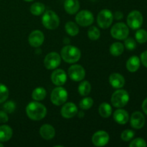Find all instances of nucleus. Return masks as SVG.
<instances>
[{
  "label": "nucleus",
  "mask_w": 147,
  "mask_h": 147,
  "mask_svg": "<svg viewBox=\"0 0 147 147\" xmlns=\"http://www.w3.org/2000/svg\"><path fill=\"white\" fill-rule=\"evenodd\" d=\"M26 113L31 120L40 121L45 117L47 109L42 103L31 102L26 107Z\"/></svg>",
  "instance_id": "1"
},
{
  "label": "nucleus",
  "mask_w": 147,
  "mask_h": 147,
  "mask_svg": "<svg viewBox=\"0 0 147 147\" xmlns=\"http://www.w3.org/2000/svg\"><path fill=\"white\" fill-rule=\"evenodd\" d=\"M81 56L80 50L72 45L65 46L61 50V57L67 63H75L78 61Z\"/></svg>",
  "instance_id": "2"
},
{
  "label": "nucleus",
  "mask_w": 147,
  "mask_h": 147,
  "mask_svg": "<svg viewBox=\"0 0 147 147\" xmlns=\"http://www.w3.org/2000/svg\"><path fill=\"white\" fill-rule=\"evenodd\" d=\"M42 22L43 25L48 30H55L60 24V19L58 16L52 10H47L44 13Z\"/></svg>",
  "instance_id": "3"
},
{
  "label": "nucleus",
  "mask_w": 147,
  "mask_h": 147,
  "mask_svg": "<svg viewBox=\"0 0 147 147\" xmlns=\"http://www.w3.org/2000/svg\"><path fill=\"white\" fill-rule=\"evenodd\" d=\"M129 100V95L125 90H117L113 93L111 97V103L116 108H123Z\"/></svg>",
  "instance_id": "4"
},
{
  "label": "nucleus",
  "mask_w": 147,
  "mask_h": 147,
  "mask_svg": "<svg viewBox=\"0 0 147 147\" xmlns=\"http://www.w3.org/2000/svg\"><path fill=\"white\" fill-rule=\"evenodd\" d=\"M111 34L112 37L116 40H125L129 34V27L123 22L116 23L112 27Z\"/></svg>",
  "instance_id": "5"
},
{
  "label": "nucleus",
  "mask_w": 147,
  "mask_h": 147,
  "mask_svg": "<svg viewBox=\"0 0 147 147\" xmlns=\"http://www.w3.org/2000/svg\"><path fill=\"white\" fill-rule=\"evenodd\" d=\"M113 16L109 9H105L101 10L98 14L97 22L100 27L103 29H107L111 25L113 22Z\"/></svg>",
  "instance_id": "6"
},
{
  "label": "nucleus",
  "mask_w": 147,
  "mask_h": 147,
  "mask_svg": "<svg viewBox=\"0 0 147 147\" xmlns=\"http://www.w3.org/2000/svg\"><path fill=\"white\" fill-rule=\"evenodd\" d=\"M67 99V92L64 88L57 87L53 89L51 93V101L56 106H61Z\"/></svg>",
  "instance_id": "7"
},
{
  "label": "nucleus",
  "mask_w": 147,
  "mask_h": 147,
  "mask_svg": "<svg viewBox=\"0 0 147 147\" xmlns=\"http://www.w3.org/2000/svg\"><path fill=\"white\" fill-rule=\"evenodd\" d=\"M127 24L132 30H137L143 24V16L139 11H132L127 17Z\"/></svg>",
  "instance_id": "8"
},
{
  "label": "nucleus",
  "mask_w": 147,
  "mask_h": 147,
  "mask_svg": "<svg viewBox=\"0 0 147 147\" xmlns=\"http://www.w3.org/2000/svg\"><path fill=\"white\" fill-rule=\"evenodd\" d=\"M76 21L81 27H88L93 24L94 17L90 11L82 10L79 11L76 15Z\"/></svg>",
  "instance_id": "9"
},
{
  "label": "nucleus",
  "mask_w": 147,
  "mask_h": 147,
  "mask_svg": "<svg viewBox=\"0 0 147 147\" xmlns=\"http://www.w3.org/2000/svg\"><path fill=\"white\" fill-rule=\"evenodd\" d=\"M61 63V57L57 53H50L46 55L44 60L45 67L48 70L55 69L60 65Z\"/></svg>",
  "instance_id": "10"
},
{
  "label": "nucleus",
  "mask_w": 147,
  "mask_h": 147,
  "mask_svg": "<svg viewBox=\"0 0 147 147\" xmlns=\"http://www.w3.org/2000/svg\"><path fill=\"white\" fill-rule=\"evenodd\" d=\"M68 76L74 81H80L86 76V70L80 65H73L69 67Z\"/></svg>",
  "instance_id": "11"
},
{
  "label": "nucleus",
  "mask_w": 147,
  "mask_h": 147,
  "mask_svg": "<svg viewBox=\"0 0 147 147\" xmlns=\"http://www.w3.org/2000/svg\"><path fill=\"white\" fill-rule=\"evenodd\" d=\"M109 135L104 131H98L93 134L92 142L96 146H103L109 143Z\"/></svg>",
  "instance_id": "12"
},
{
  "label": "nucleus",
  "mask_w": 147,
  "mask_h": 147,
  "mask_svg": "<svg viewBox=\"0 0 147 147\" xmlns=\"http://www.w3.org/2000/svg\"><path fill=\"white\" fill-rule=\"evenodd\" d=\"M45 36L43 33L40 30H34L30 33L29 36V43L32 47H38L42 45L44 42Z\"/></svg>",
  "instance_id": "13"
},
{
  "label": "nucleus",
  "mask_w": 147,
  "mask_h": 147,
  "mask_svg": "<svg viewBox=\"0 0 147 147\" xmlns=\"http://www.w3.org/2000/svg\"><path fill=\"white\" fill-rule=\"evenodd\" d=\"M51 80L55 86H63L67 80V75L62 69H57L52 73Z\"/></svg>",
  "instance_id": "14"
},
{
  "label": "nucleus",
  "mask_w": 147,
  "mask_h": 147,
  "mask_svg": "<svg viewBox=\"0 0 147 147\" xmlns=\"http://www.w3.org/2000/svg\"><path fill=\"white\" fill-rule=\"evenodd\" d=\"M78 113V108L76 104L69 102L62 107L61 115L65 119H71Z\"/></svg>",
  "instance_id": "15"
},
{
  "label": "nucleus",
  "mask_w": 147,
  "mask_h": 147,
  "mask_svg": "<svg viewBox=\"0 0 147 147\" xmlns=\"http://www.w3.org/2000/svg\"><path fill=\"white\" fill-rule=\"evenodd\" d=\"M145 118L140 111H136L132 113L131 117V125L134 129H140L144 126Z\"/></svg>",
  "instance_id": "16"
},
{
  "label": "nucleus",
  "mask_w": 147,
  "mask_h": 147,
  "mask_svg": "<svg viewBox=\"0 0 147 147\" xmlns=\"http://www.w3.org/2000/svg\"><path fill=\"white\" fill-rule=\"evenodd\" d=\"M109 82L112 87L115 88H121L125 85V79L123 76L119 73H112L109 77Z\"/></svg>",
  "instance_id": "17"
},
{
  "label": "nucleus",
  "mask_w": 147,
  "mask_h": 147,
  "mask_svg": "<svg viewBox=\"0 0 147 147\" xmlns=\"http://www.w3.org/2000/svg\"><path fill=\"white\" fill-rule=\"evenodd\" d=\"M113 119L119 124H126L129 119V115L126 111L119 109L113 113Z\"/></svg>",
  "instance_id": "18"
},
{
  "label": "nucleus",
  "mask_w": 147,
  "mask_h": 147,
  "mask_svg": "<svg viewBox=\"0 0 147 147\" xmlns=\"http://www.w3.org/2000/svg\"><path fill=\"white\" fill-rule=\"evenodd\" d=\"M40 134L44 139L50 140L53 139L55 135V130L51 125L44 124L40 128Z\"/></svg>",
  "instance_id": "19"
},
{
  "label": "nucleus",
  "mask_w": 147,
  "mask_h": 147,
  "mask_svg": "<svg viewBox=\"0 0 147 147\" xmlns=\"http://www.w3.org/2000/svg\"><path fill=\"white\" fill-rule=\"evenodd\" d=\"M64 8L67 14H74L79 10L80 3L78 0H65Z\"/></svg>",
  "instance_id": "20"
},
{
  "label": "nucleus",
  "mask_w": 147,
  "mask_h": 147,
  "mask_svg": "<svg viewBox=\"0 0 147 147\" xmlns=\"http://www.w3.org/2000/svg\"><path fill=\"white\" fill-rule=\"evenodd\" d=\"M140 67V60L137 56H132L126 62V68L131 73L137 71Z\"/></svg>",
  "instance_id": "21"
},
{
  "label": "nucleus",
  "mask_w": 147,
  "mask_h": 147,
  "mask_svg": "<svg viewBox=\"0 0 147 147\" xmlns=\"http://www.w3.org/2000/svg\"><path fill=\"white\" fill-rule=\"evenodd\" d=\"M12 136V129L7 125L0 126V142H5L9 140Z\"/></svg>",
  "instance_id": "22"
},
{
  "label": "nucleus",
  "mask_w": 147,
  "mask_h": 147,
  "mask_svg": "<svg viewBox=\"0 0 147 147\" xmlns=\"http://www.w3.org/2000/svg\"><path fill=\"white\" fill-rule=\"evenodd\" d=\"M98 111L103 118H109L112 113V108L109 103H103L99 106Z\"/></svg>",
  "instance_id": "23"
},
{
  "label": "nucleus",
  "mask_w": 147,
  "mask_h": 147,
  "mask_svg": "<svg viewBox=\"0 0 147 147\" xmlns=\"http://www.w3.org/2000/svg\"><path fill=\"white\" fill-rule=\"evenodd\" d=\"M124 50V45L121 42H114L110 47V53L113 56H119Z\"/></svg>",
  "instance_id": "24"
},
{
  "label": "nucleus",
  "mask_w": 147,
  "mask_h": 147,
  "mask_svg": "<svg viewBox=\"0 0 147 147\" xmlns=\"http://www.w3.org/2000/svg\"><path fill=\"white\" fill-rule=\"evenodd\" d=\"M45 9V7L42 3L40 2L34 3L30 7V11L33 15L35 16L41 15L42 13H44Z\"/></svg>",
  "instance_id": "25"
},
{
  "label": "nucleus",
  "mask_w": 147,
  "mask_h": 147,
  "mask_svg": "<svg viewBox=\"0 0 147 147\" xmlns=\"http://www.w3.org/2000/svg\"><path fill=\"white\" fill-rule=\"evenodd\" d=\"M46 94H47V93H46L45 89L39 87L33 90L32 93V97L34 100L38 101V100H43L46 97Z\"/></svg>",
  "instance_id": "26"
},
{
  "label": "nucleus",
  "mask_w": 147,
  "mask_h": 147,
  "mask_svg": "<svg viewBox=\"0 0 147 147\" xmlns=\"http://www.w3.org/2000/svg\"><path fill=\"white\" fill-rule=\"evenodd\" d=\"M66 32L70 36H76L79 33V28L73 22H68L65 24Z\"/></svg>",
  "instance_id": "27"
},
{
  "label": "nucleus",
  "mask_w": 147,
  "mask_h": 147,
  "mask_svg": "<svg viewBox=\"0 0 147 147\" xmlns=\"http://www.w3.org/2000/svg\"><path fill=\"white\" fill-rule=\"evenodd\" d=\"M91 90V86L88 81L82 82L78 86V92L82 96H86L90 93Z\"/></svg>",
  "instance_id": "28"
},
{
  "label": "nucleus",
  "mask_w": 147,
  "mask_h": 147,
  "mask_svg": "<svg viewBox=\"0 0 147 147\" xmlns=\"http://www.w3.org/2000/svg\"><path fill=\"white\" fill-rule=\"evenodd\" d=\"M135 38L139 43L143 44L147 41V31L145 30H139L135 34Z\"/></svg>",
  "instance_id": "29"
},
{
  "label": "nucleus",
  "mask_w": 147,
  "mask_h": 147,
  "mask_svg": "<svg viewBox=\"0 0 147 147\" xmlns=\"http://www.w3.org/2000/svg\"><path fill=\"white\" fill-rule=\"evenodd\" d=\"M88 36L91 40H97L100 36V30L95 26L90 27L88 32Z\"/></svg>",
  "instance_id": "30"
},
{
  "label": "nucleus",
  "mask_w": 147,
  "mask_h": 147,
  "mask_svg": "<svg viewBox=\"0 0 147 147\" xmlns=\"http://www.w3.org/2000/svg\"><path fill=\"white\" fill-rule=\"evenodd\" d=\"M93 105V100L90 97H86L82 99L79 103V106L81 109L83 110H88L90 109Z\"/></svg>",
  "instance_id": "31"
},
{
  "label": "nucleus",
  "mask_w": 147,
  "mask_h": 147,
  "mask_svg": "<svg viewBox=\"0 0 147 147\" xmlns=\"http://www.w3.org/2000/svg\"><path fill=\"white\" fill-rule=\"evenodd\" d=\"M9 90L6 86L0 83V103L6 101L8 98Z\"/></svg>",
  "instance_id": "32"
},
{
  "label": "nucleus",
  "mask_w": 147,
  "mask_h": 147,
  "mask_svg": "<svg viewBox=\"0 0 147 147\" xmlns=\"http://www.w3.org/2000/svg\"><path fill=\"white\" fill-rule=\"evenodd\" d=\"M135 133L132 130L130 129H126V130L123 131L121 134V139L124 142H129L131 139H132L134 136Z\"/></svg>",
  "instance_id": "33"
},
{
  "label": "nucleus",
  "mask_w": 147,
  "mask_h": 147,
  "mask_svg": "<svg viewBox=\"0 0 147 147\" xmlns=\"http://www.w3.org/2000/svg\"><path fill=\"white\" fill-rule=\"evenodd\" d=\"M147 146V144L144 139L142 138H137L132 141L129 144L130 147H145Z\"/></svg>",
  "instance_id": "34"
},
{
  "label": "nucleus",
  "mask_w": 147,
  "mask_h": 147,
  "mask_svg": "<svg viewBox=\"0 0 147 147\" xmlns=\"http://www.w3.org/2000/svg\"><path fill=\"white\" fill-rule=\"evenodd\" d=\"M4 110L6 113H11L14 111L15 110V103L12 101V100H9V101H7L4 103Z\"/></svg>",
  "instance_id": "35"
},
{
  "label": "nucleus",
  "mask_w": 147,
  "mask_h": 147,
  "mask_svg": "<svg viewBox=\"0 0 147 147\" xmlns=\"http://www.w3.org/2000/svg\"><path fill=\"white\" fill-rule=\"evenodd\" d=\"M125 47L129 50H134L136 47V42L133 38L129 37V38H126L125 40Z\"/></svg>",
  "instance_id": "36"
},
{
  "label": "nucleus",
  "mask_w": 147,
  "mask_h": 147,
  "mask_svg": "<svg viewBox=\"0 0 147 147\" xmlns=\"http://www.w3.org/2000/svg\"><path fill=\"white\" fill-rule=\"evenodd\" d=\"M8 119V116L5 111H0V123H7Z\"/></svg>",
  "instance_id": "37"
},
{
  "label": "nucleus",
  "mask_w": 147,
  "mask_h": 147,
  "mask_svg": "<svg viewBox=\"0 0 147 147\" xmlns=\"http://www.w3.org/2000/svg\"><path fill=\"white\" fill-rule=\"evenodd\" d=\"M141 61H142V64L147 67V50L142 53L141 55Z\"/></svg>",
  "instance_id": "38"
},
{
  "label": "nucleus",
  "mask_w": 147,
  "mask_h": 147,
  "mask_svg": "<svg viewBox=\"0 0 147 147\" xmlns=\"http://www.w3.org/2000/svg\"><path fill=\"white\" fill-rule=\"evenodd\" d=\"M142 109H143L144 112L147 115V98L145 99L142 103Z\"/></svg>",
  "instance_id": "39"
},
{
  "label": "nucleus",
  "mask_w": 147,
  "mask_h": 147,
  "mask_svg": "<svg viewBox=\"0 0 147 147\" xmlns=\"http://www.w3.org/2000/svg\"><path fill=\"white\" fill-rule=\"evenodd\" d=\"M114 17L116 20H121L123 18V13L121 11H116L114 14Z\"/></svg>",
  "instance_id": "40"
},
{
  "label": "nucleus",
  "mask_w": 147,
  "mask_h": 147,
  "mask_svg": "<svg viewBox=\"0 0 147 147\" xmlns=\"http://www.w3.org/2000/svg\"><path fill=\"white\" fill-rule=\"evenodd\" d=\"M24 1H33V0H24Z\"/></svg>",
  "instance_id": "41"
},
{
  "label": "nucleus",
  "mask_w": 147,
  "mask_h": 147,
  "mask_svg": "<svg viewBox=\"0 0 147 147\" xmlns=\"http://www.w3.org/2000/svg\"><path fill=\"white\" fill-rule=\"evenodd\" d=\"M2 146H3V144H2L0 143V147H2Z\"/></svg>",
  "instance_id": "42"
}]
</instances>
